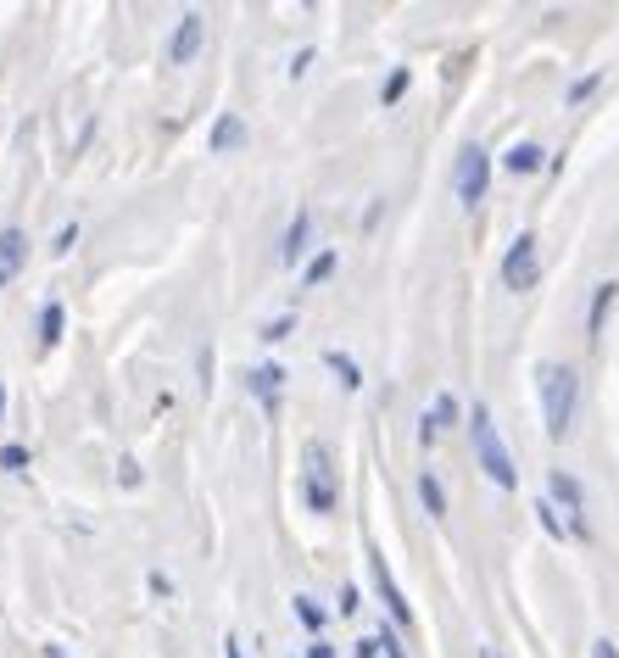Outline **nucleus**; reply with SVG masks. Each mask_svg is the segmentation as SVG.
I'll list each match as a JSON object with an SVG mask.
<instances>
[{"instance_id": "1", "label": "nucleus", "mask_w": 619, "mask_h": 658, "mask_svg": "<svg viewBox=\"0 0 619 658\" xmlns=\"http://www.w3.org/2000/svg\"><path fill=\"white\" fill-rule=\"evenodd\" d=\"M536 391H542V418H547V436L563 441L569 436V418H575V397H581V374L569 363H542L536 368Z\"/></svg>"}, {"instance_id": "2", "label": "nucleus", "mask_w": 619, "mask_h": 658, "mask_svg": "<svg viewBox=\"0 0 619 658\" xmlns=\"http://www.w3.org/2000/svg\"><path fill=\"white\" fill-rule=\"evenodd\" d=\"M469 436H474V458H481L486 480H497L502 491H513L519 486V468H513V458H508V447H502V436L491 425V407H474L469 413Z\"/></svg>"}, {"instance_id": "3", "label": "nucleus", "mask_w": 619, "mask_h": 658, "mask_svg": "<svg viewBox=\"0 0 619 658\" xmlns=\"http://www.w3.org/2000/svg\"><path fill=\"white\" fill-rule=\"evenodd\" d=\"M302 491H307V508H313V513H329V508H336V497H341V486H336V463H329L324 447H307Z\"/></svg>"}, {"instance_id": "4", "label": "nucleus", "mask_w": 619, "mask_h": 658, "mask_svg": "<svg viewBox=\"0 0 619 658\" xmlns=\"http://www.w3.org/2000/svg\"><path fill=\"white\" fill-rule=\"evenodd\" d=\"M486 184H491V157H486V146H463V151H458V168H452L458 202L474 207V202L486 196Z\"/></svg>"}, {"instance_id": "5", "label": "nucleus", "mask_w": 619, "mask_h": 658, "mask_svg": "<svg viewBox=\"0 0 619 658\" xmlns=\"http://www.w3.org/2000/svg\"><path fill=\"white\" fill-rule=\"evenodd\" d=\"M542 279V257H536V234H519V241L508 246L502 257V285L508 291H531Z\"/></svg>"}, {"instance_id": "6", "label": "nucleus", "mask_w": 619, "mask_h": 658, "mask_svg": "<svg viewBox=\"0 0 619 658\" xmlns=\"http://www.w3.org/2000/svg\"><path fill=\"white\" fill-rule=\"evenodd\" d=\"M368 570H374V586H379V597H386V608H391L397 631H408V625H413V608H408V597L397 592V581H391V570H386V558H379V552H368Z\"/></svg>"}, {"instance_id": "7", "label": "nucleus", "mask_w": 619, "mask_h": 658, "mask_svg": "<svg viewBox=\"0 0 619 658\" xmlns=\"http://www.w3.org/2000/svg\"><path fill=\"white\" fill-rule=\"evenodd\" d=\"M547 491H553L558 508H569L575 531H586V491H581V480H575V475H563V468H553V475H547Z\"/></svg>"}, {"instance_id": "8", "label": "nucleus", "mask_w": 619, "mask_h": 658, "mask_svg": "<svg viewBox=\"0 0 619 658\" xmlns=\"http://www.w3.org/2000/svg\"><path fill=\"white\" fill-rule=\"evenodd\" d=\"M202 34H207V17L202 12H184L179 28H173V45H168V62H190L202 51Z\"/></svg>"}, {"instance_id": "9", "label": "nucleus", "mask_w": 619, "mask_h": 658, "mask_svg": "<svg viewBox=\"0 0 619 658\" xmlns=\"http://www.w3.org/2000/svg\"><path fill=\"white\" fill-rule=\"evenodd\" d=\"M28 257V241H23V229H0V285H12L17 268Z\"/></svg>"}, {"instance_id": "10", "label": "nucleus", "mask_w": 619, "mask_h": 658, "mask_svg": "<svg viewBox=\"0 0 619 658\" xmlns=\"http://www.w3.org/2000/svg\"><path fill=\"white\" fill-rule=\"evenodd\" d=\"M447 425H458V397H447V391H441V397H436V407L424 413V425H418V441L430 447V441H436Z\"/></svg>"}, {"instance_id": "11", "label": "nucleus", "mask_w": 619, "mask_h": 658, "mask_svg": "<svg viewBox=\"0 0 619 658\" xmlns=\"http://www.w3.org/2000/svg\"><path fill=\"white\" fill-rule=\"evenodd\" d=\"M207 146H213V151H234V146H246V123L234 118V112H223V118L213 123V134H207Z\"/></svg>"}, {"instance_id": "12", "label": "nucleus", "mask_w": 619, "mask_h": 658, "mask_svg": "<svg viewBox=\"0 0 619 658\" xmlns=\"http://www.w3.org/2000/svg\"><path fill=\"white\" fill-rule=\"evenodd\" d=\"M279 386H284V368H279V363L252 368V391H257V402H263V407H274V402H279Z\"/></svg>"}, {"instance_id": "13", "label": "nucleus", "mask_w": 619, "mask_h": 658, "mask_svg": "<svg viewBox=\"0 0 619 658\" xmlns=\"http://www.w3.org/2000/svg\"><path fill=\"white\" fill-rule=\"evenodd\" d=\"M542 162H547V151H542V146H531V139H519V146L502 157V168H508V173H536Z\"/></svg>"}, {"instance_id": "14", "label": "nucleus", "mask_w": 619, "mask_h": 658, "mask_svg": "<svg viewBox=\"0 0 619 658\" xmlns=\"http://www.w3.org/2000/svg\"><path fill=\"white\" fill-rule=\"evenodd\" d=\"M614 296H619V285H614V279H608V285H597V296H592V318H586V336H592V341L603 336V318H608Z\"/></svg>"}, {"instance_id": "15", "label": "nucleus", "mask_w": 619, "mask_h": 658, "mask_svg": "<svg viewBox=\"0 0 619 658\" xmlns=\"http://www.w3.org/2000/svg\"><path fill=\"white\" fill-rule=\"evenodd\" d=\"M57 341H62V302H45L39 307V346L51 352Z\"/></svg>"}, {"instance_id": "16", "label": "nucleus", "mask_w": 619, "mask_h": 658, "mask_svg": "<svg viewBox=\"0 0 619 658\" xmlns=\"http://www.w3.org/2000/svg\"><path fill=\"white\" fill-rule=\"evenodd\" d=\"M307 229H313V218H307V212H296V218H291V229H284V263H296V257L307 252Z\"/></svg>"}, {"instance_id": "17", "label": "nucleus", "mask_w": 619, "mask_h": 658, "mask_svg": "<svg viewBox=\"0 0 619 658\" xmlns=\"http://www.w3.org/2000/svg\"><path fill=\"white\" fill-rule=\"evenodd\" d=\"M418 497H424V508H430V520H441V513H447V491H441L436 475H418Z\"/></svg>"}, {"instance_id": "18", "label": "nucleus", "mask_w": 619, "mask_h": 658, "mask_svg": "<svg viewBox=\"0 0 619 658\" xmlns=\"http://www.w3.org/2000/svg\"><path fill=\"white\" fill-rule=\"evenodd\" d=\"M324 363L341 374V386H347V391H357V386H363V374H357V363H352L347 352H324Z\"/></svg>"}, {"instance_id": "19", "label": "nucleus", "mask_w": 619, "mask_h": 658, "mask_svg": "<svg viewBox=\"0 0 619 658\" xmlns=\"http://www.w3.org/2000/svg\"><path fill=\"white\" fill-rule=\"evenodd\" d=\"M329 273H336V252H318V257L307 263V273H302V279H307V285H324Z\"/></svg>"}, {"instance_id": "20", "label": "nucleus", "mask_w": 619, "mask_h": 658, "mask_svg": "<svg viewBox=\"0 0 619 658\" xmlns=\"http://www.w3.org/2000/svg\"><path fill=\"white\" fill-rule=\"evenodd\" d=\"M291 608H296V620H302V625H307V631H324V608H318V602H313V597H296V602H291Z\"/></svg>"}, {"instance_id": "21", "label": "nucleus", "mask_w": 619, "mask_h": 658, "mask_svg": "<svg viewBox=\"0 0 619 658\" xmlns=\"http://www.w3.org/2000/svg\"><path fill=\"white\" fill-rule=\"evenodd\" d=\"M597 84H603V73H586V78H575V84H569V107L592 101V96H597Z\"/></svg>"}, {"instance_id": "22", "label": "nucleus", "mask_w": 619, "mask_h": 658, "mask_svg": "<svg viewBox=\"0 0 619 658\" xmlns=\"http://www.w3.org/2000/svg\"><path fill=\"white\" fill-rule=\"evenodd\" d=\"M0 468H7V475H23V468H28V447H0Z\"/></svg>"}, {"instance_id": "23", "label": "nucleus", "mask_w": 619, "mask_h": 658, "mask_svg": "<svg viewBox=\"0 0 619 658\" xmlns=\"http://www.w3.org/2000/svg\"><path fill=\"white\" fill-rule=\"evenodd\" d=\"M402 96H408V68H397V73L386 78V96H379V101H386V107H397Z\"/></svg>"}, {"instance_id": "24", "label": "nucleus", "mask_w": 619, "mask_h": 658, "mask_svg": "<svg viewBox=\"0 0 619 658\" xmlns=\"http://www.w3.org/2000/svg\"><path fill=\"white\" fill-rule=\"evenodd\" d=\"M536 520H542V531H547V536H558V541H563V520H558V508H553V502H536Z\"/></svg>"}, {"instance_id": "25", "label": "nucleus", "mask_w": 619, "mask_h": 658, "mask_svg": "<svg viewBox=\"0 0 619 658\" xmlns=\"http://www.w3.org/2000/svg\"><path fill=\"white\" fill-rule=\"evenodd\" d=\"M73 241H78V223L57 229V241H51V257H68V252H73Z\"/></svg>"}, {"instance_id": "26", "label": "nucleus", "mask_w": 619, "mask_h": 658, "mask_svg": "<svg viewBox=\"0 0 619 658\" xmlns=\"http://www.w3.org/2000/svg\"><path fill=\"white\" fill-rule=\"evenodd\" d=\"M291 329H296V318H291V313H284V318H274V324L263 329V341H284V336H291Z\"/></svg>"}, {"instance_id": "27", "label": "nucleus", "mask_w": 619, "mask_h": 658, "mask_svg": "<svg viewBox=\"0 0 619 658\" xmlns=\"http://www.w3.org/2000/svg\"><path fill=\"white\" fill-rule=\"evenodd\" d=\"M307 658H336V647H329V642H313V647H307Z\"/></svg>"}, {"instance_id": "28", "label": "nucleus", "mask_w": 619, "mask_h": 658, "mask_svg": "<svg viewBox=\"0 0 619 658\" xmlns=\"http://www.w3.org/2000/svg\"><path fill=\"white\" fill-rule=\"evenodd\" d=\"M592 658H619V647H614V642H597V647H592Z\"/></svg>"}, {"instance_id": "29", "label": "nucleus", "mask_w": 619, "mask_h": 658, "mask_svg": "<svg viewBox=\"0 0 619 658\" xmlns=\"http://www.w3.org/2000/svg\"><path fill=\"white\" fill-rule=\"evenodd\" d=\"M223 658H246V653H241V642H234V636L223 642Z\"/></svg>"}, {"instance_id": "30", "label": "nucleus", "mask_w": 619, "mask_h": 658, "mask_svg": "<svg viewBox=\"0 0 619 658\" xmlns=\"http://www.w3.org/2000/svg\"><path fill=\"white\" fill-rule=\"evenodd\" d=\"M0 413H7V386H0Z\"/></svg>"}, {"instance_id": "31", "label": "nucleus", "mask_w": 619, "mask_h": 658, "mask_svg": "<svg viewBox=\"0 0 619 658\" xmlns=\"http://www.w3.org/2000/svg\"><path fill=\"white\" fill-rule=\"evenodd\" d=\"M481 658H502V653H497V647H486V653H481Z\"/></svg>"}, {"instance_id": "32", "label": "nucleus", "mask_w": 619, "mask_h": 658, "mask_svg": "<svg viewBox=\"0 0 619 658\" xmlns=\"http://www.w3.org/2000/svg\"><path fill=\"white\" fill-rule=\"evenodd\" d=\"M51 658H62V653H57V647H51Z\"/></svg>"}]
</instances>
